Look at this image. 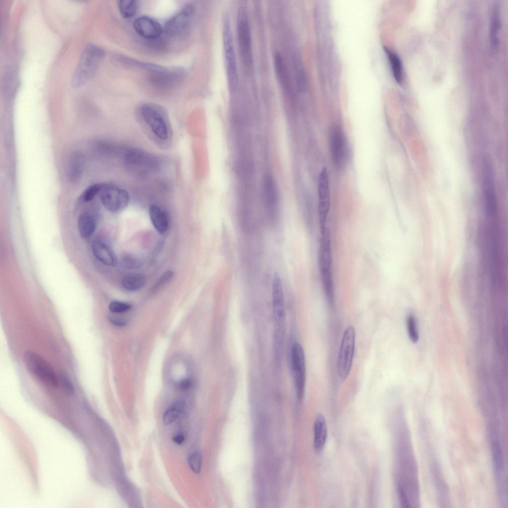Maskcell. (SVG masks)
<instances>
[{
  "label": "cell",
  "mask_w": 508,
  "mask_h": 508,
  "mask_svg": "<svg viewBox=\"0 0 508 508\" xmlns=\"http://www.w3.org/2000/svg\"><path fill=\"white\" fill-rule=\"evenodd\" d=\"M141 120L147 129L159 141H169L172 137V129L168 114L161 106L145 103L139 108Z\"/></svg>",
  "instance_id": "obj_1"
},
{
  "label": "cell",
  "mask_w": 508,
  "mask_h": 508,
  "mask_svg": "<svg viewBox=\"0 0 508 508\" xmlns=\"http://www.w3.org/2000/svg\"><path fill=\"white\" fill-rule=\"evenodd\" d=\"M236 32L241 59L245 67L250 69L253 65L252 39L248 15L244 7L237 12Z\"/></svg>",
  "instance_id": "obj_4"
},
{
  "label": "cell",
  "mask_w": 508,
  "mask_h": 508,
  "mask_svg": "<svg viewBox=\"0 0 508 508\" xmlns=\"http://www.w3.org/2000/svg\"><path fill=\"white\" fill-rule=\"evenodd\" d=\"M149 214L151 223L156 231L160 234L166 233L169 226L167 213L159 206L152 204L149 207Z\"/></svg>",
  "instance_id": "obj_21"
},
{
  "label": "cell",
  "mask_w": 508,
  "mask_h": 508,
  "mask_svg": "<svg viewBox=\"0 0 508 508\" xmlns=\"http://www.w3.org/2000/svg\"><path fill=\"white\" fill-rule=\"evenodd\" d=\"M102 48L93 45H87L83 49L77 66L74 72L72 84L75 87L86 83L94 75L99 61L104 56Z\"/></svg>",
  "instance_id": "obj_3"
},
{
  "label": "cell",
  "mask_w": 508,
  "mask_h": 508,
  "mask_svg": "<svg viewBox=\"0 0 508 508\" xmlns=\"http://www.w3.org/2000/svg\"><path fill=\"white\" fill-rule=\"evenodd\" d=\"M92 252L95 257L103 264L115 266L117 263V258L113 250L106 243L100 241L95 240L92 243Z\"/></svg>",
  "instance_id": "obj_16"
},
{
  "label": "cell",
  "mask_w": 508,
  "mask_h": 508,
  "mask_svg": "<svg viewBox=\"0 0 508 508\" xmlns=\"http://www.w3.org/2000/svg\"><path fill=\"white\" fill-rule=\"evenodd\" d=\"M318 216L320 232L326 227L330 207L329 178L327 169L322 168L318 177Z\"/></svg>",
  "instance_id": "obj_10"
},
{
  "label": "cell",
  "mask_w": 508,
  "mask_h": 508,
  "mask_svg": "<svg viewBox=\"0 0 508 508\" xmlns=\"http://www.w3.org/2000/svg\"><path fill=\"white\" fill-rule=\"evenodd\" d=\"M291 366L295 389L297 398L303 399L306 385V361L302 345L296 342L291 350Z\"/></svg>",
  "instance_id": "obj_8"
},
{
  "label": "cell",
  "mask_w": 508,
  "mask_h": 508,
  "mask_svg": "<svg viewBox=\"0 0 508 508\" xmlns=\"http://www.w3.org/2000/svg\"><path fill=\"white\" fill-rule=\"evenodd\" d=\"M275 69L278 78L283 86L288 87V79L283 59L279 53H276L274 57Z\"/></svg>",
  "instance_id": "obj_26"
},
{
  "label": "cell",
  "mask_w": 508,
  "mask_h": 508,
  "mask_svg": "<svg viewBox=\"0 0 508 508\" xmlns=\"http://www.w3.org/2000/svg\"><path fill=\"white\" fill-rule=\"evenodd\" d=\"M59 378L64 389L68 393H72L74 391L73 386L67 375L64 372H61Z\"/></svg>",
  "instance_id": "obj_34"
},
{
  "label": "cell",
  "mask_w": 508,
  "mask_h": 508,
  "mask_svg": "<svg viewBox=\"0 0 508 508\" xmlns=\"http://www.w3.org/2000/svg\"><path fill=\"white\" fill-rule=\"evenodd\" d=\"M355 346V330L352 325L345 329L341 340L337 362V373L342 380L348 376L352 365Z\"/></svg>",
  "instance_id": "obj_7"
},
{
  "label": "cell",
  "mask_w": 508,
  "mask_h": 508,
  "mask_svg": "<svg viewBox=\"0 0 508 508\" xmlns=\"http://www.w3.org/2000/svg\"><path fill=\"white\" fill-rule=\"evenodd\" d=\"M125 161L129 164L141 165L156 169L159 160L152 155L138 149H131L125 155Z\"/></svg>",
  "instance_id": "obj_15"
},
{
  "label": "cell",
  "mask_w": 508,
  "mask_h": 508,
  "mask_svg": "<svg viewBox=\"0 0 508 508\" xmlns=\"http://www.w3.org/2000/svg\"><path fill=\"white\" fill-rule=\"evenodd\" d=\"M24 362L29 373L45 384L57 387L58 377L52 366L43 358L32 351H27L23 357Z\"/></svg>",
  "instance_id": "obj_6"
},
{
  "label": "cell",
  "mask_w": 508,
  "mask_h": 508,
  "mask_svg": "<svg viewBox=\"0 0 508 508\" xmlns=\"http://www.w3.org/2000/svg\"><path fill=\"white\" fill-rule=\"evenodd\" d=\"M398 493L400 501L403 507H410V502L408 500L406 493L401 485L398 487Z\"/></svg>",
  "instance_id": "obj_37"
},
{
  "label": "cell",
  "mask_w": 508,
  "mask_h": 508,
  "mask_svg": "<svg viewBox=\"0 0 508 508\" xmlns=\"http://www.w3.org/2000/svg\"><path fill=\"white\" fill-rule=\"evenodd\" d=\"M122 264L124 268L133 269L140 267L141 262L133 256L126 255L123 258Z\"/></svg>",
  "instance_id": "obj_33"
},
{
  "label": "cell",
  "mask_w": 508,
  "mask_h": 508,
  "mask_svg": "<svg viewBox=\"0 0 508 508\" xmlns=\"http://www.w3.org/2000/svg\"><path fill=\"white\" fill-rule=\"evenodd\" d=\"M498 437L496 433H492L491 446L497 480L500 481L504 479V459L503 449Z\"/></svg>",
  "instance_id": "obj_17"
},
{
  "label": "cell",
  "mask_w": 508,
  "mask_h": 508,
  "mask_svg": "<svg viewBox=\"0 0 508 508\" xmlns=\"http://www.w3.org/2000/svg\"><path fill=\"white\" fill-rule=\"evenodd\" d=\"M131 305L130 304L118 301H112L109 305L110 312L114 313H120L130 309Z\"/></svg>",
  "instance_id": "obj_32"
},
{
  "label": "cell",
  "mask_w": 508,
  "mask_h": 508,
  "mask_svg": "<svg viewBox=\"0 0 508 508\" xmlns=\"http://www.w3.org/2000/svg\"><path fill=\"white\" fill-rule=\"evenodd\" d=\"M110 320H111L112 323H113L114 324H116V325L123 326L125 325L126 324V322H125L124 321L121 319H118L114 318H111Z\"/></svg>",
  "instance_id": "obj_40"
},
{
  "label": "cell",
  "mask_w": 508,
  "mask_h": 508,
  "mask_svg": "<svg viewBox=\"0 0 508 508\" xmlns=\"http://www.w3.org/2000/svg\"><path fill=\"white\" fill-rule=\"evenodd\" d=\"M192 384V381L190 380L187 379L182 381L179 384V387L180 389L185 390L189 388Z\"/></svg>",
  "instance_id": "obj_39"
},
{
  "label": "cell",
  "mask_w": 508,
  "mask_h": 508,
  "mask_svg": "<svg viewBox=\"0 0 508 508\" xmlns=\"http://www.w3.org/2000/svg\"><path fill=\"white\" fill-rule=\"evenodd\" d=\"M188 463L191 471L198 474L200 472L201 468L202 455L200 451L198 450L192 452L188 457Z\"/></svg>",
  "instance_id": "obj_30"
},
{
  "label": "cell",
  "mask_w": 508,
  "mask_h": 508,
  "mask_svg": "<svg viewBox=\"0 0 508 508\" xmlns=\"http://www.w3.org/2000/svg\"><path fill=\"white\" fill-rule=\"evenodd\" d=\"M195 12V7L188 3L184 5L182 10L170 19L164 27L166 34L171 37L177 38L184 36L187 32L191 17Z\"/></svg>",
  "instance_id": "obj_12"
},
{
  "label": "cell",
  "mask_w": 508,
  "mask_h": 508,
  "mask_svg": "<svg viewBox=\"0 0 508 508\" xmlns=\"http://www.w3.org/2000/svg\"><path fill=\"white\" fill-rule=\"evenodd\" d=\"M500 20L498 7L495 6L493 10L491 19V41L492 47L496 49L498 44L497 35L499 29Z\"/></svg>",
  "instance_id": "obj_28"
},
{
  "label": "cell",
  "mask_w": 508,
  "mask_h": 508,
  "mask_svg": "<svg viewBox=\"0 0 508 508\" xmlns=\"http://www.w3.org/2000/svg\"><path fill=\"white\" fill-rule=\"evenodd\" d=\"M406 328L408 336L413 343H416L419 340V333L415 317L409 315L406 318Z\"/></svg>",
  "instance_id": "obj_29"
},
{
  "label": "cell",
  "mask_w": 508,
  "mask_h": 508,
  "mask_svg": "<svg viewBox=\"0 0 508 508\" xmlns=\"http://www.w3.org/2000/svg\"><path fill=\"white\" fill-rule=\"evenodd\" d=\"M327 426L325 419L321 414H318L314 424V447L315 451L320 452L324 447L327 438Z\"/></svg>",
  "instance_id": "obj_20"
},
{
  "label": "cell",
  "mask_w": 508,
  "mask_h": 508,
  "mask_svg": "<svg viewBox=\"0 0 508 508\" xmlns=\"http://www.w3.org/2000/svg\"><path fill=\"white\" fill-rule=\"evenodd\" d=\"M262 189V196L265 204L269 208H275L278 200V191L276 182L272 176H265Z\"/></svg>",
  "instance_id": "obj_18"
},
{
  "label": "cell",
  "mask_w": 508,
  "mask_h": 508,
  "mask_svg": "<svg viewBox=\"0 0 508 508\" xmlns=\"http://www.w3.org/2000/svg\"><path fill=\"white\" fill-rule=\"evenodd\" d=\"M133 26L137 34L146 39H157L163 32V29L160 23L147 16L137 18L133 22Z\"/></svg>",
  "instance_id": "obj_14"
},
{
  "label": "cell",
  "mask_w": 508,
  "mask_h": 508,
  "mask_svg": "<svg viewBox=\"0 0 508 508\" xmlns=\"http://www.w3.org/2000/svg\"><path fill=\"white\" fill-rule=\"evenodd\" d=\"M173 275L174 273L172 271L168 270L165 272L156 283L153 287L154 289L157 290V289L162 287L163 285L168 283L171 280Z\"/></svg>",
  "instance_id": "obj_36"
},
{
  "label": "cell",
  "mask_w": 508,
  "mask_h": 508,
  "mask_svg": "<svg viewBox=\"0 0 508 508\" xmlns=\"http://www.w3.org/2000/svg\"><path fill=\"white\" fill-rule=\"evenodd\" d=\"M146 283L145 276L139 273H132L125 276L122 280V284L126 289L136 291L142 288Z\"/></svg>",
  "instance_id": "obj_24"
},
{
  "label": "cell",
  "mask_w": 508,
  "mask_h": 508,
  "mask_svg": "<svg viewBox=\"0 0 508 508\" xmlns=\"http://www.w3.org/2000/svg\"><path fill=\"white\" fill-rule=\"evenodd\" d=\"M99 194L102 204L110 212L123 210L129 202V195L126 190L111 185L104 184Z\"/></svg>",
  "instance_id": "obj_9"
},
{
  "label": "cell",
  "mask_w": 508,
  "mask_h": 508,
  "mask_svg": "<svg viewBox=\"0 0 508 508\" xmlns=\"http://www.w3.org/2000/svg\"><path fill=\"white\" fill-rule=\"evenodd\" d=\"M185 436L182 433H177L172 437V441L178 445L182 444L185 441Z\"/></svg>",
  "instance_id": "obj_38"
},
{
  "label": "cell",
  "mask_w": 508,
  "mask_h": 508,
  "mask_svg": "<svg viewBox=\"0 0 508 508\" xmlns=\"http://www.w3.org/2000/svg\"><path fill=\"white\" fill-rule=\"evenodd\" d=\"M345 135L342 129L334 126L331 128L329 135V145L331 159L337 167H343L348 156V149Z\"/></svg>",
  "instance_id": "obj_11"
},
{
  "label": "cell",
  "mask_w": 508,
  "mask_h": 508,
  "mask_svg": "<svg viewBox=\"0 0 508 508\" xmlns=\"http://www.w3.org/2000/svg\"><path fill=\"white\" fill-rule=\"evenodd\" d=\"M222 39L228 84L230 89L234 90L237 86L239 76L232 30L228 17L223 21Z\"/></svg>",
  "instance_id": "obj_5"
},
{
  "label": "cell",
  "mask_w": 508,
  "mask_h": 508,
  "mask_svg": "<svg viewBox=\"0 0 508 508\" xmlns=\"http://www.w3.org/2000/svg\"><path fill=\"white\" fill-rule=\"evenodd\" d=\"M85 165L83 155L79 151H74L70 157L68 164V176L72 183L78 182L82 176Z\"/></svg>",
  "instance_id": "obj_19"
},
{
  "label": "cell",
  "mask_w": 508,
  "mask_h": 508,
  "mask_svg": "<svg viewBox=\"0 0 508 508\" xmlns=\"http://www.w3.org/2000/svg\"><path fill=\"white\" fill-rule=\"evenodd\" d=\"M104 184H93L82 192L81 199L84 202H88L92 200L97 194H99Z\"/></svg>",
  "instance_id": "obj_31"
},
{
  "label": "cell",
  "mask_w": 508,
  "mask_h": 508,
  "mask_svg": "<svg viewBox=\"0 0 508 508\" xmlns=\"http://www.w3.org/2000/svg\"><path fill=\"white\" fill-rule=\"evenodd\" d=\"M77 224L80 236L83 238H87L94 233L96 227V220L93 214L85 212L79 216Z\"/></svg>",
  "instance_id": "obj_22"
},
{
  "label": "cell",
  "mask_w": 508,
  "mask_h": 508,
  "mask_svg": "<svg viewBox=\"0 0 508 508\" xmlns=\"http://www.w3.org/2000/svg\"><path fill=\"white\" fill-rule=\"evenodd\" d=\"M118 6L121 15L125 18L133 17L137 10L136 1L133 0H120Z\"/></svg>",
  "instance_id": "obj_27"
},
{
  "label": "cell",
  "mask_w": 508,
  "mask_h": 508,
  "mask_svg": "<svg viewBox=\"0 0 508 508\" xmlns=\"http://www.w3.org/2000/svg\"><path fill=\"white\" fill-rule=\"evenodd\" d=\"M187 415L185 403L183 401H177L170 406L164 412L163 422L165 425H170Z\"/></svg>",
  "instance_id": "obj_23"
},
{
  "label": "cell",
  "mask_w": 508,
  "mask_h": 508,
  "mask_svg": "<svg viewBox=\"0 0 508 508\" xmlns=\"http://www.w3.org/2000/svg\"><path fill=\"white\" fill-rule=\"evenodd\" d=\"M320 233L318 254L319 269L325 297L329 304L333 305L334 293L331 272L332 260L330 233L327 227Z\"/></svg>",
  "instance_id": "obj_2"
},
{
  "label": "cell",
  "mask_w": 508,
  "mask_h": 508,
  "mask_svg": "<svg viewBox=\"0 0 508 508\" xmlns=\"http://www.w3.org/2000/svg\"><path fill=\"white\" fill-rule=\"evenodd\" d=\"M272 305L275 329H284L285 308L281 277L278 272L273 275L272 282Z\"/></svg>",
  "instance_id": "obj_13"
},
{
  "label": "cell",
  "mask_w": 508,
  "mask_h": 508,
  "mask_svg": "<svg viewBox=\"0 0 508 508\" xmlns=\"http://www.w3.org/2000/svg\"><path fill=\"white\" fill-rule=\"evenodd\" d=\"M384 50L388 58L394 78L396 81L400 83L402 79V66L398 56L386 47Z\"/></svg>",
  "instance_id": "obj_25"
},
{
  "label": "cell",
  "mask_w": 508,
  "mask_h": 508,
  "mask_svg": "<svg viewBox=\"0 0 508 508\" xmlns=\"http://www.w3.org/2000/svg\"><path fill=\"white\" fill-rule=\"evenodd\" d=\"M294 67L297 84L299 88H302L304 84V75L302 67L298 61L295 62Z\"/></svg>",
  "instance_id": "obj_35"
}]
</instances>
